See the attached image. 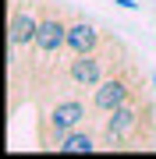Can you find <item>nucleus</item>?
<instances>
[{
  "label": "nucleus",
  "mask_w": 156,
  "mask_h": 159,
  "mask_svg": "<svg viewBox=\"0 0 156 159\" xmlns=\"http://www.w3.org/2000/svg\"><path fill=\"white\" fill-rule=\"evenodd\" d=\"M121 53H124V46L117 43V39L103 43L92 53H78V57L68 64V81L75 89H96L106 74H114V71L124 67V57H121Z\"/></svg>",
  "instance_id": "f03ea898"
},
{
  "label": "nucleus",
  "mask_w": 156,
  "mask_h": 159,
  "mask_svg": "<svg viewBox=\"0 0 156 159\" xmlns=\"http://www.w3.org/2000/svg\"><path fill=\"white\" fill-rule=\"evenodd\" d=\"M103 46V35L99 29L89 18H78V21H68V53L71 57H78V53H92Z\"/></svg>",
  "instance_id": "0eeeda50"
},
{
  "label": "nucleus",
  "mask_w": 156,
  "mask_h": 159,
  "mask_svg": "<svg viewBox=\"0 0 156 159\" xmlns=\"http://www.w3.org/2000/svg\"><path fill=\"white\" fill-rule=\"evenodd\" d=\"M60 50H68V21L46 7L39 14V35H35V46H32L35 71H50L53 60L60 57Z\"/></svg>",
  "instance_id": "20e7f679"
},
{
  "label": "nucleus",
  "mask_w": 156,
  "mask_h": 159,
  "mask_svg": "<svg viewBox=\"0 0 156 159\" xmlns=\"http://www.w3.org/2000/svg\"><path fill=\"white\" fill-rule=\"evenodd\" d=\"M96 148H99V138L92 134V131L78 127V131H71V134L60 138L57 152H64V156H82V152H96Z\"/></svg>",
  "instance_id": "6e6552de"
},
{
  "label": "nucleus",
  "mask_w": 156,
  "mask_h": 159,
  "mask_svg": "<svg viewBox=\"0 0 156 159\" xmlns=\"http://www.w3.org/2000/svg\"><path fill=\"white\" fill-rule=\"evenodd\" d=\"M135 92H139V81H135V74L131 67H124L121 71H114V74H106L103 81L92 89V113H114L117 106H124V102H131L135 99Z\"/></svg>",
  "instance_id": "39448f33"
},
{
  "label": "nucleus",
  "mask_w": 156,
  "mask_h": 159,
  "mask_svg": "<svg viewBox=\"0 0 156 159\" xmlns=\"http://www.w3.org/2000/svg\"><path fill=\"white\" fill-rule=\"evenodd\" d=\"M153 138V106L149 102H124L114 113H106L99 142L106 148H131V145H145Z\"/></svg>",
  "instance_id": "f257e3e1"
},
{
  "label": "nucleus",
  "mask_w": 156,
  "mask_h": 159,
  "mask_svg": "<svg viewBox=\"0 0 156 159\" xmlns=\"http://www.w3.org/2000/svg\"><path fill=\"white\" fill-rule=\"evenodd\" d=\"M89 110L82 99H57L50 110H43L39 117V148H57L64 134H71V131H78L85 124Z\"/></svg>",
  "instance_id": "7ed1b4c3"
},
{
  "label": "nucleus",
  "mask_w": 156,
  "mask_h": 159,
  "mask_svg": "<svg viewBox=\"0 0 156 159\" xmlns=\"http://www.w3.org/2000/svg\"><path fill=\"white\" fill-rule=\"evenodd\" d=\"M35 35H39V18L32 14L29 4H14L11 7V21H7V46L18 50H32Z\"/></svg>",
  "instance_id": "423d86ee"
}]
</instances>
